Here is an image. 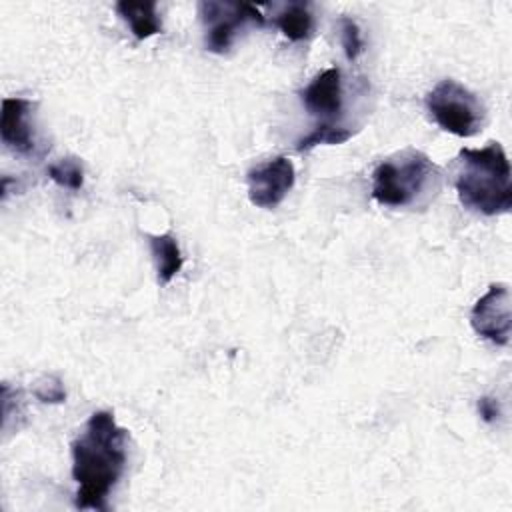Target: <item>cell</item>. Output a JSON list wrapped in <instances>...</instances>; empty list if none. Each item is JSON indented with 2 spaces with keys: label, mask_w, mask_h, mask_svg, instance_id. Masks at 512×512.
Listing matches in <instances>:
<instances>
[{
  "label": "cell",
  "mask_w": 512,
  "mask_h": 512,
  "mask_svg": "<svg viewBox=\"0 0 512 512\" xmlns=\"http://www.w3.org/2000/svg\"><path fill=\"white\" fill-rule=\"evenodd\" d=\"M352 130L350 128H344L340 124H318L310 134H306L304 138H300L296 142V150L298 152H304V150H310L314 146H320V144H344L346 140L352 138Z\"/></svg>",
  "instance_id": "13"
},
{
  "label": "cell",
  "mask_w": 512,
  "mask_h": 512,
  "mask_svg": "<svg viewBox=\"0 0 512 512\" xmlns=\"http://www.w3.org/2000/svg\"><path fill=\"white\" fill-rule=\"evenodd\" d=\"M198 14L206 26V48L214 54H226L232 48L238 30L246 24H266L262 12L252 4L204 0L198 4Z\"/></svg>",
  "instance_id": "5"
},
{
  "label": "cell",
  "mask_w": 512,
  "mask_h": 512,
  "mask_svg": "<svg viewBox=\"0 0 512 512\" xmlns=\"http://www.w3.org/2000/svg\"><path fill=\"white\" fill-rule=\"evenodd\" d=\"M300 100L308 114L320 118V124H336L344 100L340 68H328L316 74L300 92Z\"/></svg>",
  "instance_id": "8"
},
{
  "label": "cell",
  "mask_w": 512,
  "mask_h": 512,
  "mask_svg": "<svg viewBox=\"0 0 512 512\" xmlns=\"http://www.w3.org/2000/svg\"><path fill=\"white\" fill-rule=\"evenodd\" d=\"M440 166L424 152L408 148L382 160L372 172V198L382 206L404 208L438 190Z\"/></svg>",
  "instance_id": "3"
},
{
  "label": "cell",
  "mask_w": 512,
  "mask_h": 512,
  "mask_svg": "<svg viewBox=\"0 0 512 512\" xmlns=\"http://www.w3.org/2000/svg\"><path fill=\"white\" fill-rule=\"evenodd\" d=\"M274 24L290 42L306 40L314 30V16L304 2H290L274 16Z\"/></svg>",
  "instance_id": "12"
},
{
  "label": "cell",
  "mask_w": 512,
  "mask_h": 512,
  "mask_svg": "<svg viewBox=\"0 0 512 512\" xmlns=\"http://www.w3.org/2000/svg\"><path fill=\"white\" fill-rule=\"evenodd\" d=\"M48 176L52 182H56L62 188L68 190H80L84 184V168L78 158H62L48 166Z\"/></svg>",
  "instance_id": "14"
},
{
  "label": "cell",
  "mask_w": 512,
  "mask_h": 512,
  "mask_svg": "<svg viewBox=\"0 0 512 512\" xmlns=\"http://www.w3.org/2000/svg\"><path fill=\"white\" fill-rule=\"evenodd\" d=\"M34 396L40 402H48V404H62L66 400V390L62 386V382L58 378H44L42 382H38V386L34 388Z\"/></svg>",
  "instance_id": "16"
},
{
  "label": "cell",
  "mask_w": 512,
  "mask_h": 512,
  "mask_svg": "<svg viewBox=\"0 0 512 512\" xmlns=\"http://www.w3.org/2000/svg\"><path fill=\"white\" fill-rule=\"evenodd\" d=\"M118 16L130 26V32L136 40H146L158 32H162V22L156 12V2H134V0H120L116 2Z\"/></svg>",
  "instance_id": "10"
},
{
  "label": "cell",
  "mask_w": 512,
  "mask_h": 512,
  "mask_svg": "<svg viewBox=\"0 0 512 512\" xmlns=\"http://www.w3.org/2000/svg\"><path fill=\"white\" fill-rule=\"evenodd\" d=\"M462 206L484 216L506 214L512 208V170L500 142L484 148H462L454 180Z\"/></svg>",
  "instance_id": "2"
},
{
  "label": "cell",
  "mask_w": 512,
  "mask_h": 512,
  "mask_svg": "<svg viewBox=\"0 0 512 512\" xmlns=\"http://www.w3.org/2000/svg\"><path fill=\"white\" fill-rule=\"evenodd\" d=\"M478 414H480L482 420L488 422V424L496 422V420L500 418V404H498V400H494V398H490V396L478 398Z\"/></svg>",
  "instance_id": "17"
},
{
  "label": "cell",
  "mask_w": 512,
  "mask_h": 512,
  "mask_svg": "<svg viewBox=\"0 0 512 512\" xmlns=\"http://www.w3.org/2000/svg\"><path fill=\"white\" fill-rule=\"evenodd\" d=\"M128 432L108 410L94 412L72 442V478L78 484L74 504L80 510H108V494L126 468Z\"/></svg>",
  "instance_id": "1"
},
{
  "label": "cell",
  "mask_w": 512,
  "mask_h": 512,
  "mask_svg": "<svg viewBox=\"0 0 512 512\" xmlns=\"http://www.w3.org/2000/svg\"><path fill=\"white\" fill-rule=\"evenodd\" d=\"M426 108L434 122L456 136H474L484 122L480 100L456 80H440L426 94Z\"/></svg>",
  "instance_id": "4"
},
{
  "label": "cell",
  "mask_w": 512,
  "mask_h": 512,
  "mask_svg": "<svg viewBox=\"0 0 512 512\" xmlns=\"http://www.w3.org/2000/svg\"><path fill=\"white\" fill-rule=\"evenodd\" d=\"M512 300L506 284H492L484 296L478 298L470 312L474 332L496 346H508L512 328Z\"/></svg>",
  "instance_id": "6"
},
{
  "label": "cell",
  "mask_w": 512,
  "mask_h": 512,
  "mask_svg": "<svg viewBox=\"0 0 512 512\" xmlns=\"http://www.w3.org/2000/svg\"><path fill=\"white\" fill-rule=\"evenodd\" d=\"M248 198L256 208H276L292 190L296 180L294 164L286 156L266 160L246 174Z\"/></svg>",
  "instance_id": "7"
},
{
  "label": "cell",
  "mask_w": 512,
  "mask_h": 512,
  "mask_svg": "<svg viewBox=\"0 0 512 512\" xmlns=\"http://www.w3.org/2000/svg\"><path fill=\"white\" fill-rule=\"evenodd\" d=\"M340 42H342V48H344V54L346 58L352 62L356 60L362 50H364V42H362V34H360V28L358 24L348 18V16H342L340 18Z\"/></svg>",
  "instance_id": "15"
},
{
  "label": "cell",
  "mask_w": 512,
  "mask_h": 512,
  "mask_svg": "<svg viewBox=\"0 0 512 512\" xmlns=\"http://www.w3.org/2000/svg\"><path fill=\"white\" fill-rule=\"evenodd\" d=\"M150 252L156 264V276L162 286H166L184 264V256L180 252V246L172 234H160V236H148Z\"/></svg>",
  "instance_id": "11"
},
{
  "label": "cell",
  "mask_w": 512,
  "mask_h": 512,
  "mask_svg": "<svg viewBox=\"0 0 512 512\" xmlns=\"http://www.w3.org/2000/svg\"><path fill=\"white\" fill-rule=\"evenodd\" d=\"M32 102L26 98H4L0 114V138L2 142L18 152L30 154L36 148L32 124H30Z\"/></svg>",
  "instance_id": "9"
}]
</instances>
